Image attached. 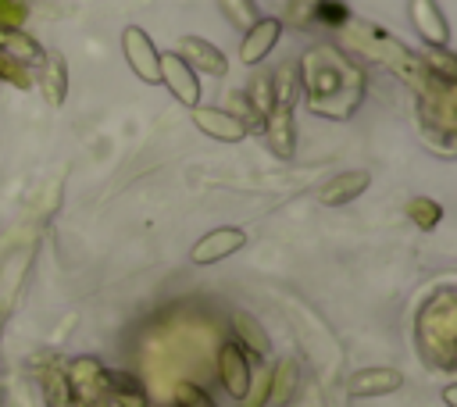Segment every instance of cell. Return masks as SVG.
I'll list each match as a JSON object with an SVG mask.
<instances>
[{
	"label": "cell",
	"mask_w": 457,
	"mask_h": 407,
	"mask_svg": "<svg viewBox=\"0 0 457 407\" xmlns=\"http://www.w3.org/2000/svg\"><path fill=\"white\" fill-rule=\"evenodd\" d=\"M407 214L414 218V225L418 228H436L439 225V218H443V207L436 204V200H411V207H407Z\"/></svg>",
	"instance_id": "cell-14"
},
{
	"label": "cell",
	"mask_w": 457,
	"mask_h": 407,
	"mask_svg": "<svg viewBox=\"0 0 457 407\" xmlns=\"http://www.w3.org/2000/svg\"><path fill=\"white\" fill-rule=\"evenodd\" d=\"M232 321H236L239 339H243L257 357H268V353H271V339H268V332H264V328H261L246 311H236V318H232Z\"/></svg>",
	"instance_id": "cell-13"
},
{
	"label": "cell",
	"mask_w": 457,
	"mask_h": 407,
	"mask_svg": "<svg viewBox=\"0 0 457 407\" xmlns=\"http://www.w3.org/2000/svg\"><path fill=\"white\" fill-rule=\"evenodd\" d=\"M368 186H371V171H364V168H346V171L332 175V179L318 189V204H325V207H343V204L357 200Z\"/></svg>",
	"instance_id": "cell-7"
},
{
	"label": "cell",
	"mask_w": 457,
	"mask_h": 407,
	"mask_svg": "<svg viewBox=\"0 0 457 407\" xmlns=\"http://www.w3.org/2000/svg\"><path fill=\"white\" fill-rule=\"evenodd\" d=\"M243 246H246V232H243L239 225H221V228L204 232V236L193 243L189 261H193V264H218V261L232 257V253H239Z\"/></svg>",
	"instance_id": "cell-2"
},
{
	"label": "cell",
	"mask_w": 457,
	"mask_h": 407,
	"mask_svg": "<svg viewBox=\"0 0 457 407\" xmlns=\"http://www.w3.org/2000/svg\"><path fill=\"white\" fill-rule=\"evenodd\" d=\"M0 46H4L0 54H7V57H11L14 64H21V68H29V64L36 68V64H43V61H46V54L39 50V43L25 39V36H21V32H14V29H11V32H0Z\"/></svg>",
	"instance_id": "cell-12"
},
{
	"label": "cell",
	"mask_w": 457,
	"mask_h": 407,
	"mask_svg": "<svg viewBox=\"0 0 457 407\" xmlns=\"http://www.w3.org/2000/svg\"><path fill=\"white\" fill-rule=\"evenodd\" d=\"M0 75H4V79H11L14 86H29V71H25L21 64H14L7 54H0Z\"/></svg>",
	"instance_id": "cell-17"
},
{
	"label": "cell",
	"mask_w": 457,
	"mask_h": 407,
	"mask_svg": "<svg viewBox=\"0 0 457 407\" xmlns=\"http://www.w3.org/2000/svg\"><path fill=\"white\" fill-rule=\"evenodd\" d=\"M179 403H182V407H214V400H211L200 386H193V382H182V386H179Z\"/></svg>",
	"instance_id": "cell-16"
},
{
	"label": "cell",
	"mask_w": 457,
	"mask_h": 407,
	"mask_svg": "<svg viewBox=\"0 0 457 407\" xmlns=\"http://www.w3.org/2000/svg\"><path fill=\"white\" fill-rule=\"evenodd\" d=\"M218 375H221L228 396H236V400L250 396L253 371H250V357H246V350L239 343H232V339L221 343V350H218Z\"/></svg>",
	"instance_id": "cell-4"
},
{
	"label": "cell",
	"mask_w": 457,
	"mask_h": 407,
	"mask_svg": "<svg viewBox=\"0 0 457 407\" xmlns=\"http://www.w3.org/2000/svg\"><path fill=\"white\" fill-rule=\"evenodd\" d=\"M179 57H182L193 71H204V75H225V71H228V57H225L214 43H207V39H200V36H182Z\"/></svg>",
	"instance_id": "cell-9"
},
{
	"label": "cell",
	"mask_w": 457,
	"mask_h": 407,
	"mask_svg": "<svg viewBox=\"0 0 457 407\" xmlns=\"http://www.w3.org/2000/svg\"><path fill=\"white\" fill-rule=\"evenodd\" d=\"M278 36H282V21H278V18H257V21L246 29L243 43H239V61H243V64L264 61V57L271 54V46L278 43Z\"/></svg>",
	"instance_id": "cell-8"
},
{
	"label": "cell",
	"mask_w": 457,
	"mask_h": 407,
	"mask_svg": "<svg viewBox=\"0 0 457 407\" xmlns=\"http://www.w3.org/2000/svg\"><path fill=\"white\" fill-rule=\"evenodd\" d=\"M411 18H414L418 32L428 43H436V46H446L450 43V25H446V18L439 14V7L432 0H411Z\"/></svg>",
	"instance_id": "cell-10"
},
{
	"label": "cell",
	"mask_w": 457,
	"mask_h": 407,
	"mask_svg": "<svg viewBox=\"0 0 457 407\" xmlns=\"http://www.w3.org/2000/svg\"><path fill=\"white\" fill-rule=\"evenodd\" d=\"M264 132H268V139H271V150L278 154V157H293V118H289V107H282V104H275L268 114H264Z\"/></svg>",
	"instance_id": "cell-11"
},
{
	"label": "cell",
	"mask_w": 457,
	"mask_h": 407,
	"mask_svg": "<svg viewBox=\"0 0 457 407\" xmlns=\"http://www.w3.org/2000/svg\"><path fill=\"white\" fill-rule=\"evenodd\" d=\"M221 11H225L236 25H243V29H250V25L257 21V11H253L250 0H221Z\"/></svg>",
	"instance_id": "cell-15"
},
{
	"label": "cell",
	"mask_w": 457,
	"mask_h": 407,
	"mask_svg": "<svg viewBox=\"0 0 457 407\" xmlns=\"http://www.w3.org/2000/svg\"><path fill=\"white\" fill-rule=\"evenodd\" d=\"M121 50H125V61H129V68H132L136 79H143L146 86H157L161 82V54H157L154 39L139 25H125Z\"/></svg>",
	"instance_id": "cell-1"
},
{
	"label": "cell",
	"mask_w": 457,
	"mask_h": 407,
	"mask_svg": "<svg viewBox=\"0 0 457 407\" xmlns=\"http://www.w3.org/2000/svg\"><path fill=\"white\" fill-rule=\"evenodd\" d=\"M189 118H193V125L207 136V139H218V143H239V139H246V132H250V125L239 118V114H232V111H221V107H189Z\"/></svg>",
	"instance_id": "cell-3"
},
{
	"label": "cell",
	"mask_w": 457,
	"mask_h": 407,
	"mask_svg": "<svg viewBox=\"0 0 457 407\" xmlns=\"http://www.w3.org/2000/svg\"><path fill=\"white\" fill-rule=\"evenodd\" d=\"M403 386V375L396 371V368H361V371H353L350 378H346V393L353 396V400H368V396H389V393H396Z\"/></svg>",
	"instance_id": "cell-6"
},
{
	"label": "cell",
	"mask_w": 457,
	"mask_h": 407,
	"mask_svg": "<svg viewBox=\"0 0 457 407\" xmlns=\"http://www.w3.org/2000/svg\"><path fill=\"white\" fill-rule=\"evenodd\" d=\"M161 86H168L171 96L186 107L200 104V79L179 54H161Z\"/></svg>",
	"instance_id": "cell-5"
}]
</instances>
